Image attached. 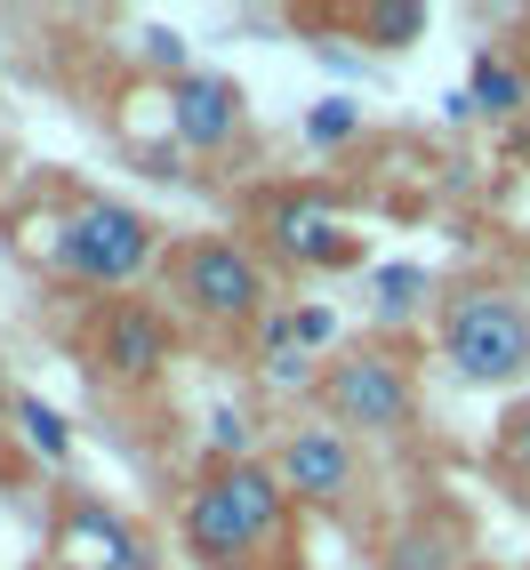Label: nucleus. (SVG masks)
<instances>
[{
    "instance_id": "1",
    "label": "nucleus",
    "mask_w": 530,
    "mask_h": 570,
    "mask_svg": "<svg viewBox=\"0 0 530 570\" xmlns=\"http://www.w3.org/2000/svg\"><path fill=\"white\" fill-rule=\"evenodd\" d=\"M289 490L274 474V459H225L209 466L194 490H185V547H194L209 570H242L265 539H282L289 522Z\"/></svg>"
},
{
    "instance_id": "2",
    "label": "nucleus",
    "mask_w": 530,
    "mask_h": 570,
    "mask_svg": "<svg viewBox=\"0 0 530 570\" xmlns=\"http://www.w3.org/2000/svg\"><path fill=\"white\" fill-rule=\"evenodd\" d=\"M154 257H161V225L145 209L105 202V194H81L65 209V242H57V274L65 282L105 289V297H129Z\"/></svg>"
},
{
    "instance_id": "3",
    "label": "nucleus",
    "mask_w": 530,
    "mask_h": 570,
    "mask_svg": "<svg viewBox=\"0 0 530 570\" xmlns=\"http://www.w3.org/2000/svg\"><path fill=\"white\" fill-rule=\"evenodd\" d=\"M169 289H177L185 314H202L217 330H249L274 306V265L234 234H194V242L169 249Z\"/></svg>"
},
{
    "instance_id": "4",
    "label": "nucleus",
    "mask_w": 530,
    "mask_h": 570,
    "mask_svg": "<svg viewBox=\"0 0 530 570\" xmlns=\"http://www.w3.org/2000/svg\"><path fill=\"white\" fill-rule=\"evenodd\" d=\"M314 402L330 426H362V434H410L419 426V377H410V362L394 346H354V354H337L322 377H314Z\"/></svg>"
},
{
    "instance_id": "5",
    "label": "nucleus",
    "mask_w": 530,
    "mask_h": 570,
    "mask_svg": "<svg viewBox=\"0 0 530 570\" xmlns=\"http://www.w3.org/2000/svg\"><path fill=\"white\" fill-rule=\"evenodd\" d=\"M442 362L467 386H507L530 370V306L507 289H459L442 306Z\"/></svg>"
},
{
    "instance_id": "6",
    "label": "nucleus",
    "mask_w": 530,
    "mask_h": 570,
    "mask_svg": "<svg viewBox=\"0 0 530 570\" xmlns=\"http://www.w3.org/2000/svg\"><path fill=\"white\" fill-rule=\"evenodd\" d=\"M81 354L97 386H154L177 354V322L154 297H97V314L81 330Z\"/></svg>"
},
{
    "instance_id": "7",
    "label": "nucleus",
    "mask_w": 530,
    "mask_h": 570,
    "mask_svg": "<svg viewBox=\"0 0 530 570\" xmlns=\"http://www.w3.org/2000/svg\"><path fill=\"white\" fill-rule=\"evenodd\" d=\"M274 474H282V490L297 507H346L354 499V482H362V450H354V434L346 426H297L282 450H274Z\"/></svg>"
},
{
    "instance_id": "8",
    "label": "nucleus",
    "mask_w": 530,
    "mask_h": 570,
    "mask_svg": "<svg viewBox=\"0 0 530 570\" xmlns=\"http://www.w3.org/2000/svg\"><path fill=\"white\" fill-rule=\"evenodd\" d=\"M49 554H57V570H145V554H137V539H129V522L105 514L97 499H81V490H65V499H57Z\"/></svg>"
},
{
    "instance_id": "9",
    "label": "nucleus",
    "mask_w": 530,
    "mask_h": 570,
    "mask_svg": "<svg viewBox=\"0 0 530 570\" xmlns=\"http://www.w3.org/2000/svg\"><path fill=\"white\" fill-rule=\"evenodd\" d=\"M249 121V97L234 72H185L169 81V137L194 145V154H217V145H234Z\"/></svg>"
},
{
    "instance_id": "10",
    "label": "nucleus",
    "mask_w": 530,
    "mask_h": 570,
    "mask_svg": "<svg viewBox=\"0 0 530 570\" xmlns=\"http://www.w3.org/2000/svg\"><path fill=\"white\" fill-rule=\"evenodd\" d=\"M265 242H274L289 265H354V257H362V242H354L314 194H282V202H265Z\"/></svg>"
},
{
    "instance_id": "11",
    "label": "nucleus",
    "mask_w": 530,
    "mask_h": 570,
    "mask_svg": "<svg viewBox=\"0 0 530 570\" xmlns=\"http://www.w3.org/2000/svg\"><path fill=\"white\" fill-rule=\"evenodd\" d=\"M377 570H467V539L450 522H402L394 539H386V554H377Z\"/></svg>"
},
{
    "instance_id": "12",
    "label": "nucleus",
    "mask_w": 530,
    "mask_h": 570,
    "mask_svg": "<svg viewBox=\"0 0 530 570\" xmlns=\"http://www.w3.org/2000/svg\"><path fill=\"white\" fill-rule=\"evenodd\" d=\"M467 112H490V121H507V112H522L530 105V72L514 65V57H474V72H467V97H459Z\"/></svg>"
},
{
    "instance_id": "13",
    "label": "nucleus",
    "mask_w": 530,
    "mask_h": 570,
    "mask_svg": "<svg viewBox=\"0 0 530 570\" xmlns=\"http://www.w3.org/2000/svg\"><path fill=\"white\" fill-rule=\"evenodd\" d=\"M346 24L362 32L370 49H410V41L426 32V9H419V0H362Z\"/></svg>"
},
{
    "instance_id": "14",
    "label": "nucleus",
    "mask_w": 530,
    "mask_h": 570,
    "mask_svg": "<svg viewBox=\"0 0 530 570\" xmlns=\"http://www.w3.org/2000/svg\"><path fill=\"white\" fill-rule=\"evenodd\" d=\"M17 426H24V442L41 450V459H65L72 450V434H65V417L41 402V394H17Z\"/></svg>"
},
{
    "instance_id": "15",
    "label": "nucleus",
    "mask_w": 530,
    "mask_h": 570,
    "mask_svg": "<svg viewBox=\"0 0 530 570\" xmlns=\"http://www.w3.org/2000/svg\"><path fill=\"white\" fill-rule=\"evenodd\" d=\"M354 129H362V105H354V97H322V105L306 112V137H314V145H346Z\"/></svg>"
},
{
    "instance_id": "16",
    "label": "nucleus",
    "mask_w": 530,
    "mask_h": 570,
    "mask_svg": "<svg viewBox=\"0 0 530 570\" xmlns=\"http://www.w3.org/2000/svg\"><path fill=\"white\" fill-rule=\"evenodd\" d=\"M499 466L530 474V402H514V410H507V426H499Z\"/></svg>"
},
{
    "instance_id": "17",
    "label": "nucleus",
    "mask_w": 530,
    "mask_h": 570,
    "mask_svg": "<svg viewBox=\"0 0 530 570\" xmlns=\"http://www.w3.org/2000/svg\"><path fill=\"white\" fill-rule=\"evenodd\" d=\"M145 57L169 65V81H185V72H194V65H185V41H177V32H145Z\"/></svg>"
},
{
    "instance_id": "18",
    "label": "nucleus",
    "mask_w": 530,
    "mask_h": 570,
    "mask_svg": "<svg viewBox=\"0 0 530 570\" xmlns=\"http://www.w3.org/2000/svg\"><path fill=\"white\" fill-rule=\"evenodd\" d=\"M377 289H386V314H402V306H410V297H419V289H426V274H410V265H402V274H386V282H377Z\"/></svg>"
},
{
    "instance_id": "19",
    "label": "nucleus",
    "mask_w": 530,
    "mask_h": 570,
    "mask_svg": "<svg viewBox=\"0 0 530 570\" xmlns=\"http://www.w3.org/2000/svg\"><path fill=\"white\" fill-rule=\"evenodd\" d=\"M322 337H330V314L306 306V314H297V346H322Z\"/></svg>"
},
{
    "instance_id": "20",
    "label": "nucleus",
    "mask_w": 530,
    "mask_h": 570,
    "mask_svg": "<svg viewBox=\"0 0 530 570\" xmlns=\"http://www.w3.org/2000/svg\"><path fill=\"white\" fill-rule=\"evenodd\" d=\"M0 474H9V450H0Z\"/></svg>"
}]
</instances>
